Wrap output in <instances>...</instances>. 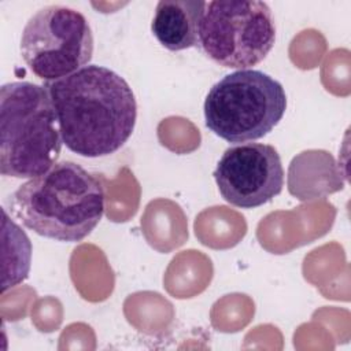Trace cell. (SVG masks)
I'll return each instance as SVG.
<instances>
[{"instance_id":"1","label":"cell","mask_w":351,"mask_h":351,"mask_svg":"<svg viewBox=\"0 0 351 351\" xmlns=\"http://www.w3.org/2000/svg\"><path fill=\"white\" fill-rule=\"evenodd\" d=\"M51 96L63 144L85 158L117 152L137 119L134 93L123 77L97 64L44 85Z\"/></svg>"},{"instance_id":"2","label":"cell","mask_w":351,"mask_h":351,"mask_svg":"<svg viewBox=\"0 0 351 351\" xmlns=\"http://www.w3.org/2000/svg\"><path fill=\"white\" fill-rule=\"evenodd\" d=\"M104 186L82 166L56 162L10 196L11 214L34 233L66 243L84 240L104 214Z\"/></svg>"},{"instance_id":"3","label":"cell","mask_w":351,"mask_h":351,"mask_svg":"<svg viewBox=\"0 0 351 351\" xmlns=\"http://www.w3.org/2000/svg\"><path fill=\"white\" fill-rule=\"evenodd\" d=\"M63 140L44 85L27 81L0 88V171L5 177L34 178L58 160Z\"/></svg>"},{"instance_id":"4","label":"cell","mask_w":351,"mask_h":351,"mask_svg":"<svg viewBox=\"0 0 351 351\" xmlns=\"http://www.w3.org/2000/svg\"><path fill=\"white\" fill-rule=\"evenodd\" d=\"M287 110L282 85L269 74L237 70L211 86L204 100L206 126L228 143L265 137Z\"/></svg>"},{"instance_id":"5","label":"cell","mask_w":351,"mask_h":351,"mask_svg":"<svg viewBox=\"0 0 351 351\" xmlns=\"http://www.w3.org/2000/svg\"><path fill=\"white\" fill-rule=\"evenodd\" d=\"M276 41L270 7L259 0H214L206 3L199 45L228 69L245 70L261 63Z\"/></svg>"},{"instance_id":"6","label":"cell","mask_w":351,"mask_h":351,"mask_svg":"<svg viewBox=\"0 0 351 351\" xmlns=\"http://www.w3.org/2000/svg\"><path fill=\"white\" fill-rule=\"evenodd\" d=\"M92 55L90 25L74 8L45 5L29 18L22 30L21 56L29 70L45 82L64 78L88 66Z\"/></svg>"},{"instance_id":"7","label":"cell","mask_w":351,"mask_h":351,"mask_svg":"<svg viewBox=\"0 0 351 351\" xmlns=\"http://www.w3.org/2000/svg\"><path fill=\"white\" fill-rule=\"evenodd\" d=\"M214 178L225 202L240 208H256L281 193L284 169L273 145L245 143L222 154Z\"/></svg>"},{"instance_id":"8","label":"cell","mask_w":351,"mask_h":351,"mask_svg":"<svg viewBox=\"0 0 351 351\" xmlns=\"http://www.w3.org/2000/svg\"><path fill=\"white\" fill-rule=\"evenodd\" d=\"M204 7L203 0H160L155 8L151 30L169 51L196 47Z\"/></svg>"},{"instance_id":"9","label":"cell","mask_w":351,"mask_h":351,"mask_svg":"<svg viewBox=\"0 0 351 351\" xmlns=\"http://www.w3.org/2000/svg\"><path fill=\"white\" fill-rule=\"evenodd\" d=\"M3 285L1 292L22 282L30 270L32 243L26 233L8 218L7 210L3 208Z\"/></svg>"}]
</instances>
